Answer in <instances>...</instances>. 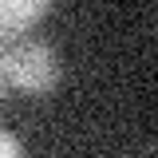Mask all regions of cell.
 I'll list each match as a JSON object with an SVG mask.
<instances>
[{
  "mask_svg": "<svg viewBox=\"0 0 158 158\" xmlns=\"http://www.w3.org/2000/svg\"><path fill=\"white\" fill-rule=\"evenodd\" d=\"M20 154H24V142L8 131H0V158H20Z\"/></svg>",
  "mask_w": 158,
  "mask_h": 158,
  "instance_id": "3957f363",
  "label": "cell"
},
{
  "mask_svg": "<svg viewBox=\"0 0 158 158\" xmlns=\"http://www.w3.org/2000/svg\"><path fill=\"white\" fill-rule=\"evenodd\" d=\"M4 75L16 91H28V95H48L59 83V56L52 44L44 40H8L4 48Z\"/></svg>",
  "mask_w": 158,
  "mask_h": 158,
  "instance_id": "6da1fadb",
  "label": "cell"
},
{
  "mask_svg": "<svg viewBox=\"0 0 158 158\" xmlns=\"http://www.w3.org/2000/svg\"><path fill=\"white\" fill-rule=\"evenodd\" d=\"M8 83V75H4V48H0V87Z\"/></svg>",
  "mask_w": 158,
  "mask_h": 158,
  "instance_id": "277c9868",
  "label": "cell"
},
{
  "mask_svg": "<svg viewBox=\"0 0 158 158\" xmlns=\"http://www.w3.org/2000/svg\"><path fill=\"white\" fill-rule=\"evenodd\" d=\"M48 8L52 0H0V40H20Z\"/></svg>",
  "mask_w": 158,
  "mask_h": 158,
  "instance_id": "7a4b0ae2",
  "label": "cell"
}]
</instances>
